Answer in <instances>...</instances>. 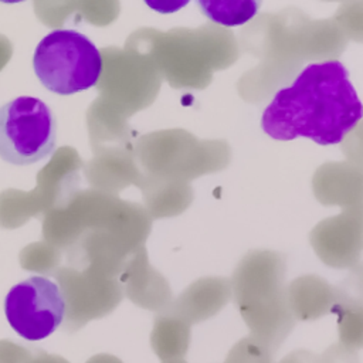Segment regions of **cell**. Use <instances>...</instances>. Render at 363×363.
Wrapping results in <instances>:
<instances>
[{"label":"cell","mask_w":363,"mask_h":363,"mask_svg":"<svg viewBox=\"0 0 363 363\" xmlns=\"http://www.w3.org/2000/svg\"><path fill=\"white\" fill-rule=\"evenodd\" d=\"M363 116L346 67L337 60L312 62L291 85L277 91L261 116L271 139L308 138L318 145L340 143Z\"/></svg>","instance_id":"cell-1"},{"label":"cell","mask_w":363,"mask_h":363,"mask_svg":"<svg viewBox=\"0 0 363 363\" xmlns=\"http://www.w3.org/2000/svg\"><path fill=\"white\" fill-rule=\"evenodd\" d=\"M40 82L57 95H72L95 86L104 61L96 45L82 33L58 28L45 34L33 55Z\"/></svg>","instance_id":"cell-2"},{"label":"cell","mask_w":363,"mask_h":363,"mask_svg":"<svg viewBox=\"0 0 363 363\" xmlns=\"http://www.w3.org/2000/svg\"><path fill=\"white\" fill-rule=\"evenodd\" d=\"M57 143V119L35 96H17L0 105V159L28 166L48 157Z\"/></svg>","instance_id":"cell-3"},{"label":"cell","mask_w":363,"mask_h":363,"mask_svg":"<svg viewBox=\"0 0 363 363\" xmlns=\"http://www.w3.org/2000/svg\"><path fill=\"white\" fill-rule=\"evenodd\" d=\"M4 315L18 336L33 342L41 340L61 325L65 299L54 281L31 275L10 288L4 298Z\"/></svg>","instance_id":"cell-4"},{"label":"cell","mask_w":363,"mask_h":363,"mask_svg":"<svg viewBox=\"0 0 363 363\" xmlns=\"http://www.w3.org/2000/svg\"><path fill=\"white\" fill-rule=\"evenodd\" d=\"M199 7L201 13L208 17L211 21L225 26L234 27L241 26L251 20L255 14L258 7L261 6L259 1H203L200 0Z\"/></svg>","instance_id":"cell-5"}]
</instances>
